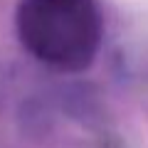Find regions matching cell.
<instances>
[{"instance_id":"6da1fadb","label":"cell","mask_w":148,"mask_h":148,"mask_svg":"<svg viewBox=\"0 0 148 148\" xmlns=\"http://www.w3.org/2000/svg\"><path fill=\"white\" fill-rule=\"evenodd\" d=\"M126 3H131V5H138V8H143V10H148V0H126Z\"/></svg>"}]
</instances>
